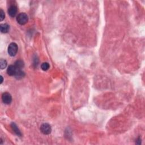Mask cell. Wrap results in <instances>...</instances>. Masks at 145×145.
Instances as JSON below:
<instances>
[{
    "mask_svg": "<svg viewBox=\"0 0 145 145\" xmlns=\"http://www.w3.org/2000/svg\"><path fill=\"white\" fill-rule=\"evenodd\" d=\"M0 78H1V84L3 82V78H2V76H1V77H0Z\"/></svg>",
    "mask_w": 145,
    "mask_h": 145,
    "instance_id": "5bb4252c",
    "label": "cell"
},
{
    "mask_svg": "<svg viewBox=\"0 0 145 145\" xmlns=\"http://www.w3.org/2000/svg\"><path fill=\"white\" fill-rule=\"evenodd\" d=\"M10 26L8 24H1L0 25V30H1V33H7L9 31Z\"/></svg>",
    "mask_w": 145,
    "mask_h": 145,
    "instance_id": "52a82bcc",
    "label": "cell"
},
{
    "mask_svg": "<svg viewBox=\"0 0 145 145\" xmlns=\"http://www.w3.org/2000/svg\"><path fill=\"white\" fill-rule=\"evenodd\" d=\"M11 128L12 129V130H13V131L14 132V133L17 134V135H18V136L22 135V134H21L20 130H19L17 126V125H16L15 123H11Z\"/></svg>",
    "mask_w": 145,
    "mask_h": 145,
    "instance_id": "30bf717a",
    "label": "cell"
},
{
    "mask_svg": "<svg viewBox=\"0 0 145 145\" xmlns=\"http://www.w3.org/2000/svg\"><path fill=\"white\" fill-rule=\"evenodd\" d=\"M41 68L44 71H46L49 69V64L48 63V62H44L41 65Z\"/></svg>",
    "mask_w": 145,
    "mask_h": 145,
    "instance_id": "8fae6325",
    "label": "cell"
},
{
    "mask_svg": "<svg viewBox=\"0 0 145 145\" xmlns=\"http://www.w3.org/2000/svg\"><path fill=\"white\" fill-rule=\"evenodd\" d=\"M7 66V62L6 60H3V59H1L0 60V67H1V69H5Z\"/></svg>",
    "mask_w": 145,
    "mask_h": 145,
    "instance_id": "7c38bea8",
    "label": "cell"
},
{
    "mask_svg": "<svg viewBox=\"0 0 145 145\" xmlns=\"http://www.w3.org/2000/svg\"><path fill=\"white\" fill-rule=\"evenodd\" d=\"M2 100L3 102L5 104H9L11 103L12 101L11 95L8 92L3 93L2 95Z\"/></svg>",
    "mask_w": 145,
    "mask_h": 145,
    "instance_id": "277c9868",
    "label": "cell"
},
{
    "mask_svg": "<svg viewBox=\"0 0 145 145\" xmlns=\"http://www.w3.org/2000/svg\"><path fill=\"white\" fill-rule=\"evenodd\" d=\"M5 17V15L4 11H3L2 9H1L0 10V21H2L3 19H4Z\"/></svg>",
    "mask_w": 145,
    "mask_h": 145,
    "instance_id": "4fadbf2b",
    "label": "cell"
},
{
    "mask_svg": "<svg viewBox=\"0 0 145 145\" xmlns=\"http://www.w3.org/2000/svg\"><path fill=\"white\" fill-rule=\"evenodd\" d=\"M40 130L42 133L44 134H45V135L49 134L51 133L52 131L51 125L47 123H43L40 126Z\"/></svg>",
    "mask_w": 145,
    "mask_h": 145,
    "instance_id": "3957f363",
    "label": "cell"
},
{
    "mask_svg": "<svg viewBox=\"0 0 145 145\" xmlns=\"http://www.w3.org/2000/svg\"><path fill=\"white\" fill-rule=\"evenodd\" d=\"M25 76V73L23 72L22 70H17V72H16L15 76V78L17 79H21L23 78Z\"/></svg>",
    "mask_w": 145,
    "mask_h": 145,
    "instance_id": "9c48e42d",
    "label": "cell"
},
{
    "mask_svg": "<svg viewBox=\"0 0 145 145\" xmlns=\"http://www.w3.org/2000/svg\"><path fill=\"white\" fill-rule=\"evenodd\" d=\"M18 47L15 43H11L8 46V53L10 56H15L18 52Z\"/></svg>",
    "mask_w": 145,
    "mask_h": 145,
    "instance_id": "6da1fadb",
    "label": "cell"
},
{
    "mask_svg": "<svg viewBox=\"0 0 145 145\" xmlns=\"http://www.w3.org/2000/svg\"><path fill=\"white\" fill-rule=\"evenodd\" d=\"M14 66L17 68V70H22V68L24 67V62L22 60H17V61L15 62Z\"/></svg>",
    "mask_w": 145,
    "mask_h": 145,
    "instance_id": "ba28073f",
    "label": "cell"
},
{
    "mask_svg": "<svg viewBox=\"0 0 145 145\" xmlns=\"http://www.w3.org/2000/svg\"><path fill=\"white\" fill-rule=\"evenodd\" d=\"M17 13V8L14 5L11 6L8 9V14L11 17H14Z\"/></svg>",
    "mask_w": 145,
    "mask_h": 145,
    "instance_id": "8992f818",
    "label": "cell"
},
{
    "mask_svg": "<svg viewBox=\"0 0 145 145\" xmlns=\"http://www.w3.org/2000/svg\"><path fill=\"white\" fill-rule=\"evenodd\" d=\"M17 68L14 65H10L9 67H8V69H7V73H8V74L10 76H15L16 72H17Z\"/></svg>",
    "mask_w": 145,
    "mask_h": 145,
    "instance_id": "5b68a950",
    "label": "cell"
},
{
    "mask_svg": "<svg viewBox=\"0 0 145 145\" xmlns=\"http://www.w3.org/2000/svg\"><path fill=\"white\" fill-rule=\"evenodd\" d=\"M28 16L24 12H21L17 17V22L21 25H24L28 22Z\"/></svg>",
    "mask_w": 145,
    "mask_h": 145,
    "instance_id": "7a4b0ae2",
    "label": "cell"
}]
</instances>
